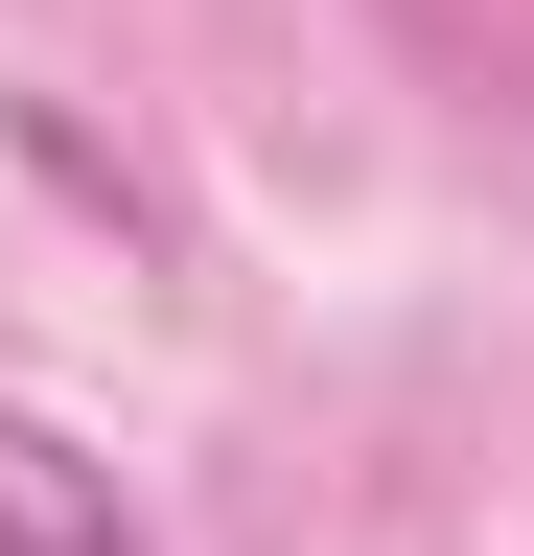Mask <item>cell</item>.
Here are the masks:
<instances>
[{
	"label": "cell",
	"instance_id": "6da1fadb",
	"mask_svg": "<svg viewBox=\"0 0 534 556\" xmlns=\"http://www.w3.org/2000/svg\"><path fill=\"white\" fill-rule=\"evenodd\" d=\"M0 556H163V533H140V486H116L71 417L0 394Z\"/></svg>",
	"mask_w": 534,
	"mask_h": 556
}]
</instances>
